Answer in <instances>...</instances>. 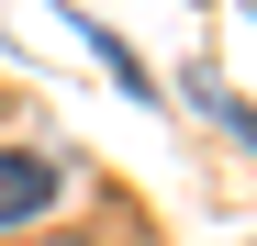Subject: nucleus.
<instances>
[{
	"label": "nucleus",
	"instance_id": "1",
	"mask_svg": "<svg viewBox=\"0 0 257 246\" xmlns=\"http://www.w3.org/2000/svg\"><path fill=\"white\" fill-rule=\"evenodd\" d=\"M45 201H56V168H45V157H12V146H0V224H34Z\"/></svg>",
	"mask_w": 257,
	"mask_h": 246
}]
</instances>
